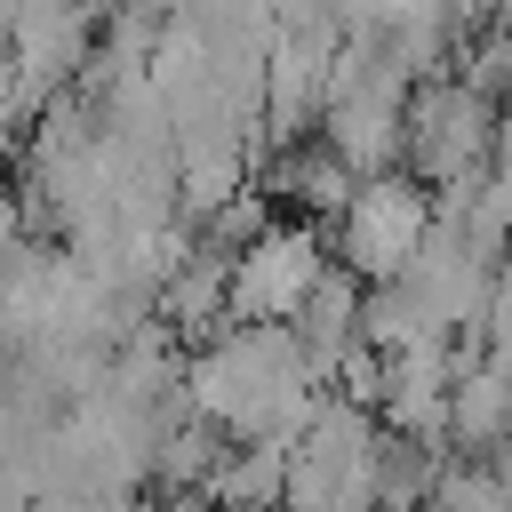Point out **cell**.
I'll return each instance as SVG.
<instances>
[{"label":"cell","mask_w":512,"mask_h":512,"mask_svg":"<svg viewBox=\"0 0 512 512\" xmlns=\"http://www.w3.org/2000/svg\"><path fill=\"white\" fill-rule=\"evenodd\" d=\"M328 280V248L312 216H264V232L232 256V320H296Z\"/></svg>","instance_id":"cell-4"},{"label":"cell","mask_w":512,"mask_h":512,"mask_svg":"<svg viewBox=\"0 0 512 512\" xmlns=\"http://www.w3.org/2000/svg\"><path fill=\"white\" fill-rule=\"evenodd\" d=\"M320 400V368L288 320H232L184 352V408L232 440H288Z\"/></svg>","instance_id":"cell-1"},{"label":"cell","mask_w":512,"mask_h":512,"mask_svg":"<svg viewBox=\"0 0 512 512\" xmlns=\"http://www.w3.org/2000/svg\"><path fill=\"white\" fill-rule=\"evenodd\" d=\"M32 112H40V96L16 80V64H0V144H16L32 128Z\"/></svg>","instance_id":"cell-6"},{"label":"cell","mask_w":512,"mask_h":512,"mask_svg":"<svg viewBox=\"0 0 512 512\" xmlns=\"http://www.w3.org/2000/svg\"><path fill=\"white\" fill-rule=\"evenodd\" d=\"M360 168L328 144V136H288V152L272 160V192L288 200V216H336L352 200Z\"/></svg>","instance_id":"cell-5"},{"label":"cell","mask_w":512,"mask_h":512,"mask_svg":"<svg viewBox=\"0 0 512 512\" xmlns=\"http://www.w3.org/2000/svg\"><path fill=\"white\" fill-rule=\"evenodd\" d=\"M432 224H440L432 184H416V176H360L352 200L336 208V264L352 280L384 288V280H400L416 264V248L432 240Z\"/></svg>","instance_id":"cell-3"},{"label":"cell","mask_w":512,"mask_h":512,"mask_svg":"<svg viewBox=\"0 0 512 512\" xmlns=\"http://www.w3.org/2000/svg\"><path fill=\"white\" fill-rule=\"evenodd\" d=\"M400 152H408L416 184L456 192L464 176H480L496 160V104L456 72L448 80H416L408 88V120H400Z\"/></svg>","instance_id":"cell-2"}]
</instances>
